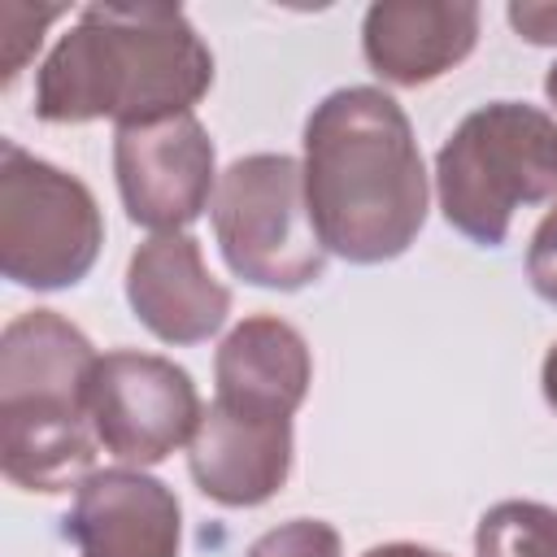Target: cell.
<instances>
[{
  "instance_id": "10",
  "label": "cell",
  "mask_w": 557,
  "mask_h": 557,
  "mask_svg": "<svg viewBox=\"0 0 557 557\" xmlns=\"http://www.w3.org/2000/svg\"><path fill=\"white\" fill-rule=\"evenodd\" d=\"M126 300L165 344H200L231 313V292L209 274L200 244L183 231L152 235L131 252Z\"/></svg>"
},
{
  "instance_id": "2",
  "label": "cell",
  "mask_w": 557,
  "mask_h": 557,
  "mask_svg": "<svg viewBox=\"0 0 557 557\" xmlns=\"http://www.w3.org/2000/svg\"><path fill=\"white\" fill-rule=\"evenodd\" d=\"M213 83V57L174 4H91L57 39L35 78L44 122L139 126L191 104Z\"/></svg>"
},
{
  "instance_id": "6",
  "label": "cell",
  "mask_w": 557,
  "mask_h": 557,
  "mask_svg": "<svg viewBox=\"0 0 557 557\" xmlns=\"http://www.w3.org/2000/svg\"><path fill=\"white\" fill-rule=\"evenodd\" d=\"M200 396L183 366L117 348L96 361L91 374V426L96 440L126 466H157L174 448L191 444L200 422Z\"/></svg>"
},
{
  "instance_id": "7",
  "label": "cell",
  "mask_w": 557,
  "mask_h": 557,
  "mask_svg": "<svg viewBox=\"0 0 557 557\" xmlns=\"http://www.w3.org/2000/svg\"><path fill=\"white\" fill-rule=\"evenodd\" d=\"M113 170L126 218L157 235L196 222L218 191L213 144L196 113H174L139 126H117Z\"/></svg>"
},
{
  "instance_id": "5",
  "label": "cell",
  "mask_w": 557,
  "mask_h": 557,
  "mask_svg": "<svg viewBox=\"0 0 557 557\" xmlns=\"http://www.w3.org/2000/svg\"><path fill=\"white\" fill-rule=\"evenodd\" d=\"M104 244L96 196L74 174L22 152L13 139L0 148V270L22 287L78 283Z\"/></svg>"
},
{
  "instance_id": "16",
  "label": "cell",
  "mask_w": 557,
  "mask_h": 557,
  "mask_svg": "<svg viewBox=\"0 0 557 557\" xmlns=\"http://www.w3.org/2000/svg\"><path fill=\"white\" fill-rule=\"evenodd\" d=\"M244 557H339V531L322 518H292L252 540Z\"/></svg>"
},
{
  "instance_id": "3",
  "label": "cell",
  "mask_w": 557,
  "mask_h": 557,
  "mask_svg": "<svg viewBox=\"0 0 557 557\" xmlns=\"http://www.w3.org/2000/svg\"><path fill=\"white\" fill-rule=\"evenodd\" d=\"M435 191L461 235L496 248L522 205L557 196V122L518 100L474 109L435 157Z\"/></svg>"
},
{
  "instance_id": "18",
  "label": "cell",
  "mask_w": 557,
  "mask_h": 557,
  "mask_svg": "<svg viewBox=\"0 0 557 557\" xmlns=\"http://www.w3.org/2000/svg\"><path fill=\"white\" fill-rule=\"evenodd\" d=\"M509 22L531 44H557V4H509Z\"/></svg>"
},
{
  "instance_id": "20",
  "label": "cell",
  "mask_w": 557,
  "mask_h": 557,
  "mask_svg": "<svg viewBox=\"0 0 557 557\" xmlns=\"http://www.w3.org/2000/svg\"><path fill=\"white\" fill-rule=\"evenodd\" d=\"M540 387H544V400L557 409V344L548 348V357H544V370H540Z\"/></svg>"
},
{
  "instance_id": "8",
  "label": "cell",
  "mask_w": 557,
  "mask_h": 557,
  "mask_svg": "<svg viewBox=\"0 0 557 557\" xmlns=\"http://www.w3.org/2000/svg\"><path fill=\"white\" fill-rule=\"evenodd\" d=\"M96 352L52 309L17 313L0 339V418L74 422L91 418Z\"/></svg>"
},
{
  "instance_id": "9",
  "label": "cell",
  "mask_w": 557,
  "mask_h": 557,
  "mask_svg": "<svg viewBox=\"0 0 557 557\" xmlns=\"http://www.w3.org/2000/svg\"><path fill=\"white\" fill-rule=\"evenodd\" d=\"M187 466L196 487L231 509L270 500L292 470V418L235 409L213 400L187 444Z\"/></svg>"
},
{
  "instance_id": "1",
  "label": "cell",
  "mask_w": 557,
  "mask_h": 557,
  "mask_svg": "<svg viewBox=\"0 0 557 557\" xmlns=\"http://www.w3.org/2000/svg\"><path fill=\"white\" fill-rule=\"evenodd\" d=\"M305 196L326 252L374 265L426 222V170L405 109L379 87H339L305 122Z\"/></svg>"
},
{
  "instance_id": "4",
  "label": "cell",
  "mask_w": 557,
  "mask_h": 557,
  "mask_svg": "<svg viewBox=\"0 0 557 557\" xmlns=\"http://www.w3.org/2000/svg\"><path fill=\"white\" fill-rule=\"evenodd\" d=\"M213 231L226 265L257 287L296 292L322 278L326 244L305 196V165L283 152H252L222 170Z\"/></svg>"
},
{
  "instance_id": "13",
  "label": "cell",
  "mask_w": 557,
  "mask_h": 557,
  "mask_svg": "<svg viewBox=\"0 0 557 557\" xmlns=\"http://www.w3.org/2000/svg\"><path fill=\"white\" fill-rule=\"evenodd\" d=\"M213 374H218V400L252 413L292 418L309 392L313 361L296 326L261 313V318H244L222 339Z\"/></svg>"
},
{
  "instance_id": "11",
  "label": "cell",
  "mask_w": 557,
  "mask_h": 557,
  "mask_svg": "<svg viewBox=\"0 0 557 557\" xmlns=\"http://www.w3.org/2000/svg\"><path fill=\"white\" fill-rule=\"evenodd\" d=\"M83 557H178V500L144 470H96L65 518Z\"/></svg>"
},
{
  "instance_id": "17",
  "label": "cell",
  "mask_w": 557,
  "mask_h": 557,
  "mask_svg": "<svg viewBox=\"0 0 557 557\" xmlns=\"http://www.w3.org/2000/svg\"><path fill=\"white\" fill-rule=\"evenodd\" d=\"M527 274H531V287L557 305V209L544 213V222L535 226L531 235V248H527Z\"/></svg>"
},
{
  "instance_id": "21",
  "label": "cell",
  "mask_w": 557,
  "mask_h": 557,
  "mask_svg": "<svg viewBox=\"0 0 557 557\" xmlns=\"http://www.w3.org/2000/svg\"><path fill=\"white\" fill-rule=\"evenodd\" d=\"M544 91H548V100H553V104H557V65H553V70H548V78H544Z\"/></svg>"
},
{
  "instance_id": "14",
  "label": "cell",
  "mask_w": 557,
  "mask_h": 557,
  "mask_svg": "<svg viewBox=\"0 0 557 557\" xmlns=\"http://www.w3.org/2000/svg\"><path fill=\"white\" fill-rule=\"evenodd\" d=\"M474 557H557V509L540 500H500L479 518Z\"/></svg>"
},
{
  "instance_id": "19",
  "label": "cell",
  "mask_w": 557,
  "mask_h": 557,
  "mask_svg": "<svg viewBox=\"0 0 557 557\" xmlns=\"http://www.w3.org/2000/svg\"><path fill=\"white\" fill-rule=\"evenodd\" d=\"M361 557H444V553L422 548V544H379V548H370V553H361Z\"/></svg>"
},
{
  "instance_id": "12",
  "label": "cell",
  "mask_w": 557,
  "mask_h": 557,
  "mask_svg": "<svg viewBox=\"0 0 557 557\" xmlns=\"http://www.w3.org/2000/svg\"><path fill=\"white\" fill-rule=\"evenodd\" d=\"M479 39V9L466 0H379L366 13L361 48L374 74L418 87L453 70Z\"/></svg>"
},
{
  "instance_id": "15",
  "label": "cell",
  "mask_w": 557,
  "mask_h": 557,
  "mask_svg": "<svg viewBox=\"0 0 557 557\" xmlns=\"http://www.w3.org/2000/svg\"><path fill=\"white\" fill-rule=\"evenodd\" d=\"M61 17V4H22V0H4L0 4V78L13 83L22 74V65L35 57L48 22Z\"/></svg>"
}]
</instances>
